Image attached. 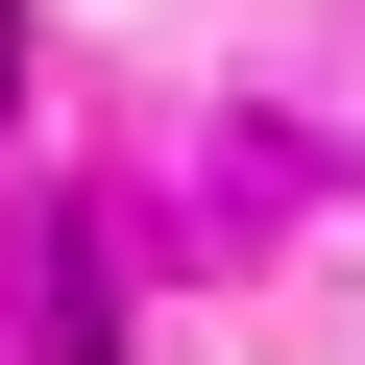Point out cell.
<instances>
[{
    "label": "cell",
    "instance_id": "cell-1",
    "mask_svg": "<svg viewBox=\"0 0 365 365\" xmlns=\"http://www.w3.org/2000/svg\"><path fill=\"white\" fill-rule=\"evenodd\" d=\"M0 73H25V0H0Z\"/></svg>",
    "mask_w": 365,
    "mask_h": 365
}]
</instances>
